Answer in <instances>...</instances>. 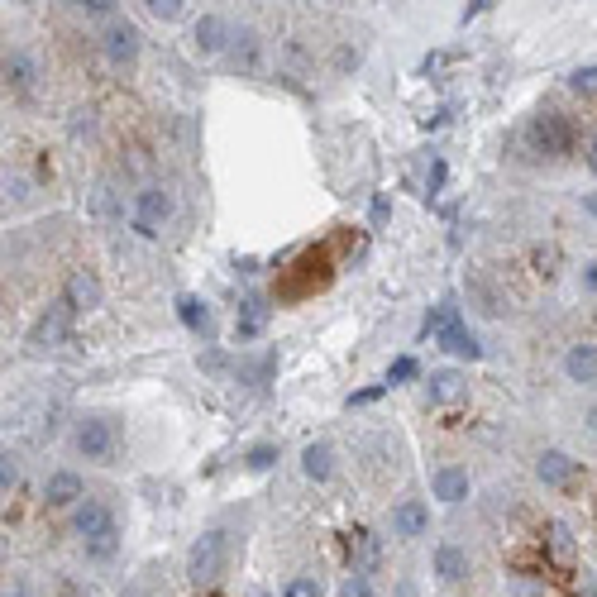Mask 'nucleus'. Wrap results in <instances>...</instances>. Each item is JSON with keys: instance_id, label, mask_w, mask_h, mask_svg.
I'll use <instances>...</instances> for the list:
<instances>
[{"instance_id": "31", "label": "nucleus", "mask_w": 597, "mask_h": 597, "mask_svg": "<svg viewBox=\"0 0 597 597\" xmlns=\"http://www.w3.org/2000/svg\"><path fill=\"white\" fill-rule=\"evenodd\" d=\"M201 368H206V373H230V368H235L239 359H230V354H225V349H206V354H201Z\"/></svg>"}, {"instance_id": "21", "label": "nucleus", "mask_w": 597, "mask_h": 597, "mask_svg": "<svg viewBox=\"0 0 597 597\" xmlns=\"http://www.w3.org/2000/svg\"><path fill=\"white\" fill-rule=\"evenodd\" d=\"M435 344L445 349V354H454V359H483V340L473 335L464 320H454V325H445L440 335H435Z\"/></svg>"}, {"instance_id": "35", "label": "nucleus", "mask_w": 597, "mask_h": 597, "mask_svg": "<svg viewBox=\"0 0 597 597\" xmlns=\"http://www.w3.org/2000/svg\"><path fill=\"white\" fill-rule=\"evenodd\" d=\"M5 192H10V201H29V182L24 177H5Z\"/></svg>"}, {"instance_id": "2", "label": "nucleus", "mask_w": 597, "mask_h": 597, "mask_svg": "<svg viewBox=\"0 0 597 597\" xmlns=\"http://www.w3.org/2000/svg\"><path fill=\"white\" fill-rule=\"evenodd\" d=\"M230 569V531H206L196 535V545L187 550V578H192L196 588H211L220 583V574Z\"/></svg>"}, {"instance_id": "19", "label": "nucleus", "mask_w": 597, "mask_h": 597, "mask_svg": "<svg viewBox=\"0 0 597 597\" xmlns=\"http://www.w3.org/2000/svg\"><path fill=\"white\" fill-rule=\"evenodd\" d=\"M430 569H435V578L440 583H464L469 578V550L464 545H454V540H445V545H435V559H430Z\"/></svg>"}, {"instance_id": "27", "label": "nucleus", "mask_w": 597, "mask_h": 597, "mask_svg": "<svg viewBox=\"0 0 597 597\" xmlns=\"http://www.w3.org/2000/svg\"><path fill=\"white\" fill-rule=\"evenodd\" d=\"M282 597H320V578L316 574H292L282 583Z\"/></svg>"}, {"instance_id": "15", "label": "nucleus", "mask_w": 597, "mask_h": 597, "mask_svg": "<svg viewBox=\"0 0 597 597\" xmlns=\"http://www.w3.org/2000/svg\"><path fill=\"white\" fill-rule=\"evenodd\" d=\"M268 330V297H258V292H249V297L239 301V316H235V344H254L258 335Z\"/></svg>"}, {"instance_id": "4", "label": "nucleus", "mask_w": 597, "mask_h": 597, "mask_svg": "<svg viewBox=\"0 0 597 597\" xmlns=\"http://www.w3.org/2000/svg\"><path fill=\"white\" fill-rule=\"evenodd\" d=\"M168 220H172V192H168V187L149 182V187H139V192H134V206H129V225H134V235L158 239Z\"/></svg>"}, {"instance_id": "36", "label": "nucleus", "mask_w": 597, "mask_h": 597, "mask_svg": "<svg viewBox=\"0 0 597 597\" xmlns=\"http://www.w3.org/2000/svg\"><path fill=\"white\" fill-rule=\"evenodd\" d=\"M387 387V383H383ZM383 387H363V392H354V397H349V406H368V402H378V397H383Z\"/></svg>"}, {"instance_id": "20", "label": "nucleus", "mask_w": 597, "mask_h": 597, "mask_svg": "<svg viewBox=\"0 0 597 597\" xmlns=\"http://www.w3.org/2000/svg\"><path fill=\"white\" fill-rule=\"evenodd\" d=\"M564 378L578 387L597 383V340H578L569 344V354H564Z\"/></svg>"}, {"instance_id": "1", "label": "nucleus", "mask_w": 597, "mask_h": 597, "mask_svg": "<svg viewBox=\"0 0 597 597\" xmlns=\"http://www.w3.org/2000/svg\"><path fill=\"white\" fill-rule=\"evenodd\" d=\"M72 445H77V454L91 459V464H115V459H120V445H125V430H120V421H115L110 411H91V416L77 421Z\"/></svg>"}, {"instance_id": "17", "label": "nucleus", "mask_w": 597, "mask_h": 597, "mask_svg": "<svg viewBox=\"0 0 597 597\" xmlns=\"http://www.w3.org/2000/svg\"><path fill=\"white\" fill-rule=\"evenodd\" d=\"M426 397H430V406H454L469 397V383H464L459 368H435L426 378Z\"/></svg>"}, {"instance_id": "37", "label": "nucleus", "mask_w": 597, "mask_h": 597, "mask_svg": "<svg viewBox=\"0 0 597 597\" xmlns=\"http://www.w3.org/2000/svg\"><path fill=\"white\" fill-rule=\"evenodd\" d=\"M583 292H593V297H597V258L583 263Z\"/></svg>"}, {"instance_id": "18", "label": "nucleus", "mask_w": 597, "mask_h": 597, "mask_svg": "<svg viewBox=\"0 0 597 597\" xmlns=\"http://www.w3.org/2000/svg\"><path fill=\"white\" fill-rule=\"evenodd\" d=\"M177 320L192 330L196 340H211L215 335V311H211V301H201L196 292H182L177 297Z\"/></svg>"}, {"instance_id": "43", "label": "nucleus", "mask_w": 597, "mask_h": 597, "mask_svg": "<svg viewBox=\"0 0 597 597\" xmlns=\"http://www.w3.org/2000/svg\"><path fill=\"white\" fill-rule=\"evenodd\" d=\"M588 426H593V430H597V406H593V411H588Z\"/></svg>"}, {"instance_id": "29", "label": "nucleus", "mask_w": 597, "mask_h": 597, "mask_svg": "<svg viewBox=\"0 0 597 597\" xmlns=\"http://www.w3.org/2000/svg\"><path fill=\"white\" fill-rule=\"evenodd\" d=\"M416 373H421V363L411 359V354H402V359H392V368H387V387H392V383H411Z\"/></svg>"}, {"instance_id": "6", "label": "nucleus", "mask_w": 597, "mask_h": 597, "mask_svg": "<svg viewBox=\"0 0 597 597\" xmlns=\"http://www.w3.org/2000/svg\"><path fill=\"white\" fill-rule=\"evenodd\" d=\"M101 48H106V58H110V67H134L139 63V48H144V34L134 29L129 20H110L106 24V34H101Z\"/></svg>"}, {"instance_id": "34", "label": "nucleus", "mask_w": 597, "mask_h": 597, "mask_svg": "<svg viewBox=\"0 0 597 597\" xmlns=\"http://www.w3.org/2000/svg\"><path fill=\"white\" fill-rule=\"evenodd\" d=\"M82 15H101V20H115V0H72Z\"/></svg>"}, {"instance_id": "12", "label": "nucleus", "mask_w": 597, "mask_h": 597, "mask_svg": "<svg viewBox=\"0 0 597 597\" xmlns=\"http://www.w3.org/2000/svg\"><path fill=\"white\" fill-rule=\"evenodd\" d=\"M39 86V58L29 48H10L5 53V91L10 96H29Z\"/></svg>"}, {"instance_id": "11", "label": "nucleus", "mask_w": 597, "mask_h": 597, "mask_svg": "<svg viewBox=\"0 0 597 597\" xmlns=\"http://www.w3.org/2000/svg\"><path fill=\"white\" fill-rule=\"evenodd\" d=\"M82 497H86L82 473H72V469L48 473V483H43V507H58V512H72V507H77Z\"/></svg>"}, {"instance_id": "13", "label": "nucleus", "mask_w": 597, "mask_h": 597, "mask_svg": "<svg viewBox=\"0 0 597 597\" xmlns=\"http://www.w3.org/2000/svg\"><path fill=\"white\" fill-rule=\"evenodd\" d=\"M230 72L235 77H258L263 72V39H258L254 29H235V43H230Z\"/></svg>"}, {"instance_id": "39", "label": "nucleus", "mask_w": 597, "mask_h": 597, "mask_svg": "<svg viewBox=\"0 0 597 597\" xmlns=\"http://www.w3.org/2000/svg\"><path fill=\"white\" fill-rule=\"evenodd\" d=\"M583 163H588V168L597 172V134H593V139H588V144H583Z\"/></svg>"}, {"instance_id": "28", "label": "nucleus", "mask_w": 597, "mask_h": 597, "mask_svg": "<svg viewBox=\"0 0 597 597\" xmlns=\"http://www.w3.org/2000/svg\"><path fill=\"white\" fill-rule=\"evenodd\" d=\"M340 597H378V588H373V578L363 574V569H354V574L340 583Z\"/></svg>"}, {"instance_id": "44", "label": "nucleus", "mask_w": 597, "mask_h": 597, "mask_svg": "<svg viewBox=\"0 0 597 597\" xmlns=\"http://www.w3.org/2000/svg\"><path fill=\"white\" fill-rule=\"evenodd\" d=\"M5 597H24V588H10V593H5Z\"/></svg>"}, {"instance_id": "30", "label": "nucleus", "mask_w": 597, "mask_h": 597, "mask_svg": "<svg viewBox=\"0 0 597 597\" xmlns=\"http://www.w3.org/2000/svg\"><path fill=\"white\" fill-rule=\"evenodd\" d=\"M0 488L5 492L20 488V454H0Z\"/></svg>"}, {"instance_id": "45", "label": "nucleus", "mask_w": 597, "mask_h": 597, "mask_svg": "<svg viewBox=\"0 0 597 597\" xmlns=\"http://www.w3.org/2000/svg\"><path fill=\"white\" fill-rule=\"evenodd\" d=\"M254 597H273V593H254Z\"/></svg>"}, {"instance_id": "22", "label": "nucleus", "mask_w": 597, "mask_h": 597, "mask_svg": "<svg viewBox=\"0 0 597 597\" xmlns=\"http://www.w3.org/2000/svg\"><path fill=\"white\" fill-rule=\"evenodd\" d=\"M301 473L311 483H330L335 478V449L325 445V440H311V445L301 449Z\"/></svg>"}, {"instance_id": "23", "label": "nucleus", "mask_w": 597, "mask_h": 597, "mask_svg": "<svg viewBox=\"0 0 597 597\" xmlns=\"http://www.w3.org/2000/svg\"><path fill=\"white\" fill-rule=\"evenodd\" d=\"M545 555H550L555 569H574V559H578L574 531H569V526H550V531H545Z\"/></svg>"}, {"instance_id": "33", "label": "nucleus", "mask_w": 597, "mask_h": 597, "mask_svg": "<svg viewBox=\"0 0 597 597\" xmlns=\"http://www.w3.org/2000/svg\"><path fill=\"white\" fill-rule=\"evenodd\" d=\"M569 86H574L578 96H593V91H597V63L593 67H578L574 77H569Z\"/></svg>"}, {"instance_id": "5", "label": "nucleus", "mask_w": 597, "mask_h": 597, "mask_svg": "<svg viewBox=\"0 0 597 597\" xmlns=\"http://www.w3.org/2000/svg\"><path fill=\"white\" fill-rule=\"evenodd\" d=\"M120 531V516L110 502L101 497H82L77 507H72V535H82V540H96V535H110Z\"/></svg>"}, {"instance_id": "16", "label": "nucleus", "mask_w": 597, "mask_h": 597, "mask_svg": "<svg viewBox=\"0 0 597 597\" xmlns=\"http://www.w3.org/2000/svg\"><path fill=\"white\" fill-rule=\"evenodd\" d=\"M63 301L82 316V311H96L101 306V278L96 273H86V268H77V273H67L63 282Z\"/></svg>"}, {"instance_id": "42", "label": "nucleus", "mask_w": 597, "mask_h": 597, "mask_svg": "<svg viewBox=\"0 0 597 597\" xmlns=\"http://www.w3.org/2000/svg\"><path fill=\"white\" fill-rule=\"evenodd\" d=\"M488 5H492V0H473V5H469V15H478V10H488Z\"/></svg>"}, {"instance_id": "25", "label": "nucleus", "mask_w": 597, "mask_h": 597, "mask_svg": "<svg viewBox=\"0 0 597 597\" xmlns=\"http://www.w3.org/2000/svg\"><path fill=\"white\" fill-rule=\"evenodd\" d=\"M278 459H282L278 440H258V445L244 449V469H249V473H273V469H278Z\"/></svg>"}, {"instance_id": "26", "label": "nucleus", "mask_w": 597, "mask_h": 597, "mask_svg": "<svg viewBox=\"0 0 597 597\" xmlns=\"http://www.w3.org/2000/svg\"><path fill=\"white\" fill-rule=\"evenodd\" d=\"M82 550L91 564H110V559L120 555V531H110V535H96V540H82Z\"/></svg>"}, {"instance_id": "14", "label": "nucleus", "mask_w": 597, "mask_h": 597, "mask_svg": "<svg viewBox=\"0 0 597 597\" xmlns=\"http://www.w3.org/2000/svg\"><path fill=\"white\" fill-rule=\"evenodd\" d=\"M535 478H540L545 488H569L578 478V459L564 454V449H545V454L535 459Z\"/></svg>"}, {"instance_id": "40", "label": "nucleus", "mask_w": 597, "mask_h": 597, "mask_svg": "<svg viewBox=\"0 0 597 597\" xmlns=\"http://www.w3.org/2000/svg\"><path fill=\"white\" fill-rule=\"evenodd\" d=\"M583 215H593L597 220V192H583Z\"/></svg>"}, {"instance_id": "8", "label": "nucleus", "mask_w": 597, "mask_h": 597, "mask_svg": "<svg viewBox=\"0 0 597 597\" xmlns=\"http://www.w3.org/2000/svg\"><path fill=\"white\" fill-rule=\"evenodd\" d=\"M469 492H473V478H469V469H459V464H440V469L430 473V497L445 502V507L469 502Z\"/></svg>"}, {"instance_id": "41", "label": "nucleus", "mask_w": 597, "mask_h": 597, "mask_svg": "<svg viewBox=\"0 0 597 597\" xmlns=\"http://www.w3.org/2000/svg\"><path fill=\"white\" fill-rule=\"evenodd\" d=\"M392 597H416V583H411V578H402V583H397V593Z\"/></svg>"}, {"instance_id": "3", "label": "nucleus", "mask_w": 597, "mask_h": 597, "mask_svg": "<svg viewBox=\"0 0 597 597\" xmlns=\"http://www.w3.org/2000/svg\"><path fill=\"white\" fill-rule=\"evenodd\" d=\"M526 149L540 153V158H569L574 153V125L559 110H540L526 125Z\"/></svg>"}, {"instance_id": "32", "label": "nucleus", "mask_w": 597, "mask_h": 597, "mask_svg": "<svg viewBox=\"0 0 597 597\" xmlns=\"http://www.w3.org/2000/svg\"><path fill=\"white\" fill-rule=\"evenodd\" d=\"M144 5H149V15H153V20L172 24L177 15H182V5H187V0H144Z\"/></svg>"}, {"instance_id": "9", "label": "nucleus", "mask_w": 597, "mask_h": 597, "mask_svg": "<svg viewBox=\"0 0 597 597\" xmlns=\"http://www.w3.org/2000/svg\"><path fill=\"white\" fill-rule=\"evenodd\" d=\"M387 526H392L397 540H421V535L430 531V507L421 497H402V502L392 507V516H387Z\"/></svg>"}, {"instance_id": "7", "label": "nucleus", "mask_w": 597, "mask_h": 597, "mask_svg": "<svg viewBox=\"0 0 597 597\" xmlns=\"http://www.w3.org/2000/svg\"><path fill=\"white\" fill-rule=\"evenodd\" d=\"M230 43H235V29L225 15H201L192 24V48L201 58H220V53H230Z\"/></svg>"}, {"instance_id": "10", "label": "nucleus", "mask_w": 597, "mask_h": 597, "mask_svg": "<svg viewBox=\"0 0 597 597\" xmlns=\"http://www.w3.org/2000/svg\"><path fill=\"white\" fill-rule=\"evenodd\" d=\"M72 316H77V311H72V306L58 297V301H53V306H48V311L39 316L34 335H29V344H39V349H53V344H63L67 335H72Z\"/></svg>"}, {"instance_id": "24", "label": "nucleus", "mask_w": 597, "mask_h": 597, "mask_svg": "<svg viewBox=\"0 0 597 597\" xmlns=\"http://www.w3.org/2000/svg\"><path fill=\"white\" fill-rule=\"evenodd\" d=\"M273 373H278V349H263L258 359H239L235 363V378H244V383H254V387H263Z\"/></svg>"}, {"instance_id": "38", "label": "nucleus", "mask_w": 597, "mask_h": 597, "mask_svg": "<svg viewBox=\"0 0 597 597\" xmlns=\"http://www.w3.org/2000/svg\"><path fill=\"white\" fill-rule=\"evenodd\" d=\"M516 597H550V588H540V583H516Z\"/></svg>"}]
</instances>
